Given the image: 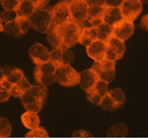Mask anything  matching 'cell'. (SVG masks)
Here are the masks:
<instances>
[{
    "label": "cell",
    "instance_id": "6da1fadb",
    "mask_svg": "<svg viewBox=\"0 0 148 138\" xmlns=\"http://www.w3.org/2000/svg\"><path fill=\"white\" fill-rule=\"evenodd\" d=\"M46 97H47V87L33 85L23 94L21 99L25 111L39 113L43 108Z\"/></svg>",
    "mask_w": 148,
    "mask_h": 138
},
{
    "label": "cell",
    "instance_id": "7a4b0ae2",
    "mask_svg": "<svg viewBox=\"0 0 148 138\" xmlns=\"http://www.w3.org/2000/svg\"><path fill=\"white\" fill-rule=\"evenodd\" d=\"M57 33L60 39L61 49H70L79 43L81 27L74 21H68L61 25H56Z\"/></svg>",
    "mask_w": 148,
    "mask_h": 138
},
{
    "label": "cell",
    "instance_id": "3957f363",
    "mask_svg": "<svg viewBox=\"0 0 148 138\" xmlns=\"http://www.w3.org/2000/svg\"><path fill=\"white\" fill-rule=\"evenodd\" d=\"M55 81L64 87H73L79 85L80 73L74 70L70 65L58 66L55 71Z\"/></svg>",
    "mask_w": 148,
    "mask_h": 138
},
{
    "label": "cell",
    "instance_id": "277c9868",
    "mask_svg": "<svg viewBox=\"0 0 148 138\" xmlns=\"http://www.w3.org/2000/svg\"><path fill=\"white\" fill-rule=\"evenodd\" d=\"M57 66L53 62L49 61L42 65H38L35 69V80L40 86L48 87L55 81V71Z\"/></svg>",
    "mask_w": 148,
    "mask_h": 138
},
{
    "label": "cell",
    "instance_id": "5b68a950",
    "mask_svg": "<svg viewBox=\"0 0 148 138\" xmlns=\"http://www.w3.org/2000/svg\"><path fill=\"white\" fill-rule=\"evenodd\" d=\"M99 81L110 84L116 77V62L105 59L101 62H95L90 68Z\"/></svg>",
    "mask_w": 148,
    "mask_h": 138
},
{
    "label": "cell",
    "instance_id": "8992f818",
    "mask_svg": "<svg viewBox=\"0 0 148 138\" xmlns=\"http://www.w3.org/2000/svg\"><path fill=\"white\" fill-rule=\"evenodd\" d=\"M33 28L41 33H47L48 29L53 23L52 13L49 9H36L35 12L29 17Z\"/></svg>",
    "mask_w": 148,
    "mask_h": 138
},
{
    "label": "cell",
    "instance_id": "52a82bcc",
    "mask_svg": "<svg viewBox=\"0 0 148 138\" xmlns=\"http://www.w3.org/2000/svg\"><path fill=\"white\" fill-rule=\"evenodd\" d=\"M142 5L140 0H123L119 7L123 19L133 22L141 13Z\"/></svg>",
    "mask_w": 148,
    "mask_h": 138
},
{
    "label": "cell",
    "instance_id": "ba28073f",
    "mask_svg": "<svg viewBox=\"0 0 148 138\" xmlns=\"http://www.w3.org/2000/svg\"><path fill=\"white\" fill-rule=\"evenodd\" d=\"M52 20L55 25H61L68 21H71L69 1H60L51 9Z\"/></svg>",
    "mask_w": 148,
    "mask_h": 138
},
{
    "label": "cell",
    "instance_id": "9c48e42d",
    "mask_svg": "<svg viewBox=\"0 0 148 138\" xmlns=\"http://www.w3.org/2000/svg\"><path fill=\"white\" fill-rule=\"evenodd\" d=\"M126 45L125 43L116 37H112L107 41V51H106V59L109 61L116 62L122 59L125 55Z\"/></svg>",
    "mask_w": 148,
    "mask_h": 138
},
{
    "label": "cell",
    "instance_id": "30bf717a",
    "mask_svg": "<svg viewBox=\"0 0 148 138\" xmlns=\"http://www.w3.org/2000/svg\"><path fill=\"white\" fill-rule=\"evenodd\" d=\"M71 20L80 24L87 18L88 6L84 1H69Z\"/></svg>",
    "mask_w": 148,
    "mask_h": 138
},
{
    "label": "cell",
    "instance_id": "8fae6325",
    "mask_svg": "<svg viewBox=\"0 0 148 138\" xmlns=\"http://www.w3.org/2000/svg\"><path fill=\"white\" fill-rule=\"evenodd\" d=\"M109 92V84H107L106 82L103 81H97V84L93 86L92 89H90L89 91L86 92L87 94V99L90 101V103H92L93 105L99 106L103 98Z\"/></svg>",
    "mask_w": 148,
    "mask_h": 138
},
{
    "label": "cell",
    "instance_id": "7c38bea8",
    "mask_svg": "<svg viewBox=\"0 0 148 138\" xmlns=\"http://www.w3.org/2000/svg\"><path fill=\"white\" fill-rule=\"evenodd\" d=\"M29 55L36 66L50 61V51L41 43H35L29 49Z\"/></svg>",
    "mask_w": 148,
    "mask_h": 138
},
{
    "label": "cell",
    "instance_id": "4fadbf2b",
    "mask_svg": "<svg viewBox=\"0 0 148 138\" xmlns=\"http://www.w3.org/2000/svg\"><path fill=\"white\" fill-rule=\"evenodd\" d=\"M134 32V23L132 21L123 19L113 26V37L120 39L122 41H125L133 34Z\"/></svg>",
    "mask_w": 148,
    "mask_h": 138
},
{
    "label": "cell",
    "instance_id": "5bb4252c",
    "mask_svg": "<svg viewBox=\"0 0 148 138\" xmlns=\"http://www.w3.org/2000/svg\"><path fill=\"white\" fill-rule=\"evenodd\" d=\"M106 51H107V43L99 39L95 41L86 47L87 55L95 62L103 61L106 59Z\"/></svg>",
    "mask_w": 148,
    "mask_h": 138
},
{
    "label": "cell",
    "instance_id": "9a60e30c",
    "mask_svg": "<svg viewBox=\"0 0 148 138\" xmlns=\"http://www.w3.org/2000/svg\"><path fill=\"white\" fill-rule=\"evenodd\" d=\"M123 20L119 7H106L103 15V22L113 27L120 21Z\"/></svg>",
    "mask_w": 148,
    "mask_h": 138
},
{
    "label": "cell",
    "instance_id": "2e32d148",
    "mask_svg": "<svg viewBox=\"0 0 148 138\" xmlns=\"http://www.w3.org/2000/svg\"><path fill=\"white\" fill-rule=\"evenodd\" d=\"M97 81H99V79H97V75H95V72L91 69L84 70L82 73H80V82H79V85H80L82 90H84L85 92L92 89L93 86L97 84Z\"/></svg>",
    "mask_w": 148,
    "mask_h": 138
},
{
    "label": "cell",
    "instance_id": "e0dca14e",
    "mask_svg": "<svg viewBox=\"0 0 148 138\" xmlns=\"http://www.w3.org/2000/svg\"><path fill=\"white\" fill-rule=\"evenodd\" d=\"M21 119L23 126L29 130H33L40 126V117L38 113H35V112L25 111L21 116Z\"/></svg>",
    "mask_w": 148,
    "mask_h": 138
},
{
    "label": "cell",
    "instance_id": "ac0fdd59",
    "mask_svg": "<svg viewBox=\"0 0 148 138\" xmlns=\"http://www.w3.org/2000/svg\"><path fill=\"white\" fill-rule=\"evenodd\" d=\"M36 6L33 4L32 1L29 0H21L19 3L18 7L15 10L17 17H25V18H29L36 10Z\"/></svg>",
    "mask_w": 148,
    "mask_h": 138
},
{
    "label": "cell",
    "instance_id": "d6986e66",
    "mask_svg": "<svg viewBox=\"0 0 148 138\" xmlns=\"http://www.w3.org/2000/svg\"><path fill=\"white\" fill-rule=\"evenodd\" d=\"M32 84L29 82V80L27 79L25 77H23L21 81L18 82L17 84L15 85L11 86V89H10V94L11 96L13 97H17V98H21L23 95L32 87Z\"/></svg>",
    "mask_w": 148,
    "mask_h": 138
},
{
    "label": "cell",
    "instance_id": "ffe728a7",
    "mask_svg": "<svg viewBox=\"0 0 148 138\" xmlns=\"http://www.w3.org/2000/svg\"><path fill=\"white\" fill-rule=\"evenodd\" d=\"M97 32L95 27H88V28L81 29L80 37H79V43H81L84 47H88L90 43L97 41Z\"/></svg>",
    "mask_w": 148,
    "mask_h": 138
},
{
    "label": "cell",
    "instance_id": "44dd1931",
    "mask_svg": "<svg viewBox=\"0 0 148 138\" xmlns=\"http://www.w3.org/2000/svg\"><path fill=\"white\" fill-rule=\"evenodd\" d=\"M95 32H97V37L99 41L107 43L112 37H113V27L106 23H101L99 26L95 27Z\"/></svg>",
    "mask_w": 148,
    "mask_h": 138
},
{
    "label": "cell",
    "instance_id": "7402d4cb",
    "mask_svg": "<svg viewBox=\"0 0 148 138\" xmlns=\"http://www.w3.org/2000/svg\"><path fill=\"white\" fill-rule=\"evenodd\" d=\"M23 77H25L23 72L17 68H11L8 72H5V80L11 86L17 84Z\"/></svg>",
    "mask_w": 148,
    "mask_h": 138
},
{
    "label": "cell",
    "instance_id": "603a6c76",
    "mask_svg": "<svg viewBox=\"0 0 148 138\" xmlns=\"http://www.w3.org/2000/svg\"><path fill=\"white\" fill-rule=\"evenodd\" d=\"M3 31H5L7 34L13 37H19L23 35L18 23L16 21V18L4 23V25H3Z\"/></svg>",
    "mask_w": 148,
    "mask_h": 138
},
{
    "label": "cell",
    "instance_id": "cb8c5ba5",
    "mask_svg": "<svg viewBox=\"0 0 148 138\" xmlns=\"http://www.w3.org/2000/svg\"><path fill=\"white\" fill-rule=\"evenodd\" d=\"M108 94L113 99V101L115 102L118 109L124 105V103H125V94H124L123 90L121 88H114L112 90H109Z\"/></svg>",
    "mask_w": 148,
    "mask_h": 138
},
{
    "label": "cell",
    "instance_id": "d4e9b609",
    "mask_svg": "<svg viewBox=\"0 0 148 138\" xmlns=\"http://www.w3.org/2000/svg\"><path fill=\"white\" fill-rule=\"evenodd\" d=\"M47 37L49 43H51V45L53 47V49L56 47H60V39L59 35L57 33V28H56V25L54 23H52V25L50 26V28L47 31Z\"/></svg>",
    "mask_w": 148,
    "mask_h": 138
},
{
    "label": "cell",
    "instance_id": "484cf974",
    "mask_svg": "<svg viewBox=\"0 0 148 138\" xmlns=\"http://www.w3.org/2000/svg\"><path fill=\"white\" fill-rule=\"evenodd\" d=\"M10 89L11 85L5 79L0 82V103L8 101L9 97L11 96Z\"/></svg>",
    "mask_w": 148,
    "mask_h": 138
},
{
    "label": "cell",
    "instance_id": "4316f807",
    "mask_svg": "<svg viewBox=\"0 0 148 138\" xmlns=\"http://www.w3.org/2000/svg\"><path fill=\"white\" fill-rule=\"evenodd\" d=\"M12 126L9 120L4 117H0V137H9L11 135Z\"/></svg>",
    "mask_w": 148,
    "mask_h": 138
},
{
    "label": "cell",
    "instance_id": "83f0119b",
    "mask_svg": "<svg viewBox=\"0 0 148 138\" xmlns=\"http://www.w3.org/2000/svg\"><path fill=\"white\" fill-rule=\"evenodd\" d=\"M99 106L101 107V109L106 110V111H113V110L118 109L117 106H116V104H115V102H114L113 99L110 97L109 94H107V95L103 98V100H101Z\"/></svg>",
    "mask_w": 148,
    "mask_h": 138
},
{
    "label": "cell",
    "instance_id": "f1b7e54d",
    "mask_svg": "<svg viewBox=\"0 0 148 138\" xmlns=\"http://www.w3.org/2000/svg\"><path fill=\"white\" fill-rule=\"evenodd\" d=\"M21 0H0L1 6L5 11H15Z\"/></svg>",
    "mask_w": 148,
    "mask_h": 138
},
{
    "label": "cell",
    "instance_id": "f546056e",
    "mask_svg": "<svg viewBox=\"0 0 148 138\" xmlns=\"http://www.w3.org/2000/svg\"><path fill=\"white\" fill-rule=\"evenodd\" d=\"M62 51H63V49H61V47H56L50 51V61L53 62L57 67L61 66Z\"/></svg>",
    "mask_w": 148,
    "mask_h": 138
},
{
    "label": "cell",
    "instance_id": "4dcf8cb0",
    "mask_svg": "<svg viewBox=\"0 0 148 138\" xmlns=\"http://www.w3.org/2000/svg\"><path fill=\"white\" fill-rule=\"evenodd\" d=\"M27 137H48V132L44 127H37L33 130H29L27 134Z\"/></svg>",
    "mask_w": 148,
    "mask_h": 138
},
{
    "label": "cell",
    "instance_id": "1f68e13d",
    "mask_svg": "<svg viewBox=\"0 0 148 138\" xmlns=\"http://www.w3.org/2000/svg\"><path fill=\"white\" fill-rule=\"evenodd\" d=\"M74 60V55L69 49H63L61 65H70Z\"/></svg>",
    "mask_w": 148,
    "mask_h": 138
},
{
    "label": "cell",
    "instance_id": "d6a6232c",
    "mask_svg": "<svg viewBox=\"0 0 148 138\" xmlns=\"http://www.w3.org/2000/svg\"><path fill=\"white\" fill-rule=\"evenodd\" d=\"M16 21H17V23H18L19 28H21L23 34H25V32H27V31L29 30V28L32 27L29 18H25V17H16Z\"/></svg>",
    "mask_w": 148,
    "mask_h": 138
},
{
    "label": "cell",
    "instance_id": "836d02e7",
    "mask_svg": "<svg viewBox=\"0 0 148 138\" xmlns=\"http://www.w3.org/2000/svg\"><path fill=\"white\" fill-rule=\"evenodd\" d=\"M0 17H1V20H2L3 24L6 22H8V21H11L13 20V19L16 18V13H15V11H3L1 14H0Z\"/></svg>",
    "mask_w": 148,
    "mask_h": 138
},
{
    "label": "cell",
    "instance_id": "e575fe53",
    "mask_svg": "<svg viewBox=\"0 0 148 138\" xmlns=\"http://www.w3.org/2000/svg\"><path fill=\"white\" fill-rule=\"evenodd\" d=\"M88 7L91 6H105V0H84Z\"/></svg>",
    "mask_w": 148,
    "mask_h": 138
},
{
    "label": "cell",
    "instance_id": "d590c367",
    "mask_svg": "<svg viewBox=\"0 0 148 138\" xmlns=\"http://www.w3.org/2000/svg\"><path fill=\"white\" fill-rule=\"evenodd\" d=\"M123 0H105L106 7H120Z\"/></svg>",
    "mask_w": 148,
    "mask_h": 138
},
{
    "label": "cell",
    "instance_id": "8d00e7d4",
    "mask_svg": "<svg viewBox=\"0 0 148 138\" xmlns=\"http://www.w3.org/2000/svg\"><path fill=\"white\" fill-rule=\"evenodd\" d=\"M29 1L33 2V4L35 5L37 9H43L47 5L49 0H29Z\"/></svg>",
    "mask_w": 148,
    "mask_h": 138
},
{
    "label": "cell",
    "instance_id": "74e56055",
    "mask_svg": "<svg viewBox=\"0 0 148 138\" xmlns=\"http://www.w3.org/2000/svg\"><path fill=\"white\" fill-rule=\"evenodd\" d=\"M90 134L88 133V132L84 131V130H78L77 132H75V133H73V136L74 137H87V136H89Z\"/></svg>",
    "mask_w": 148,
    "mask_h": 138
},
{
    "label": "cell",
    "instance_id": "f35d334b",
    "mask_svg": "<svg viewBox=\"0 0 148 138\" xmlns=\"http://www.w3.org/2000/svg\"><path fill=\"white\" fill-rule=\"evenodd\" d=\"M141 26L143 27L145 30L148 31V14L144 15L141 19Z\"/></svg>",
    "mask_w": 148,
    "mask_h": 138
},
{
    "label": "cell",
    "instance_id": "ab89813d",
    "mask_svg": "<svg viewBox=\"0 0 148 138\" xmlns=\"http://www.w3.org/2000/svg\"><path fill=\"white\" fill-rule=\"evenodd\" d=\"M5 79V70L0 67V82Z\"/></svg>",
    "mask_w": 148,
    "mask_h": 138
},
{
    "label": "cell",
    "instance_id": "60d3db41",
    "mask_svg": "<svg viewBox=\"0 0 148 138\" xmlns=\"http://www.w3.org/2000/svg\"><path fill=\"white\" fill-rule=\"evenodd\" d=\"M3 22H2V20H1V17H0V32H2L3 31Z\"/></svg>",
    "mask_w": 148,
    "mask_h": 138
},
{
    "label": "cell",
    "instance_id": "b9f144b4",
    "mask_svg": "<svg viewBox=\"0 0 148 138\" xmlns=\"http://www.w3.org/2000/svg\"><path fill=\"white\" fill-rule=\"evenodd\" d=\"M141 1V3L143 4V3H148V0H140Z\"/></svg>",
    "mask_w": 148,
    "mask_h": 138
}]
</instances>
